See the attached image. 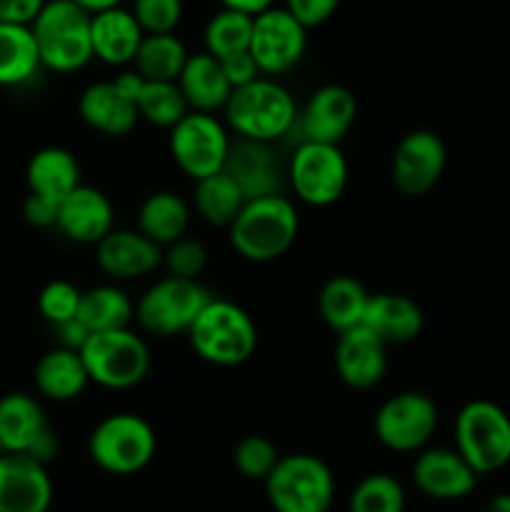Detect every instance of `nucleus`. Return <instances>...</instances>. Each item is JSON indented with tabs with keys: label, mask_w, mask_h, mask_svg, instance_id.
Masks as SVG:
<instances>
[{
	"label": "nucleus",
	"mask_w": 510,
	"mask_h": 512,
	"mask_svg": "<svg viewBox=\"0 0 510 512\" xmlns=\"http://www.w3.org/2000/svg\"><path fill=\"white\" fill-rule=\"evenodd\" d=\"M300 230L298 208L283 195L248 200L228 228L230 245L248 263H273L293 248Z\"/></svg>",
	"instance_id": "f257e3e1"
},
{
	"label": "nucleus",
	"mask_w": 510,
	"mask_h": 512,
	"mask_svg": "<svg viewBox=\"0 0 510 512\" xmlns=\"http://www.w3.org/2000/svg\"><path fill=\"white\" fill-rule=\"evenodd\" d=\"M90 20L93 15L75 0H45L30 23L43 68L53 73H78L93 60Z\"/></svg>",
	"instance_id": "f03ea898"
},
{
	"label": "nucleus",
	"mask_w": 510,
	"mask_h": 512,
	"mask_svg": "<svg viewBox=\"0 0 510 512\" xmlns=\"http://www.w3.org/2000/svg\"><path fill=\"white\" fill-rule=\"evenodd\" d=\"M195 355L215 368H238L258 348V328L248 310L230 300L213 298L188 330Z\"/></svg>",
	"instance_id": "7ed1b4c3"
},
{
	"label": "nucleus",
	"mask_w": 510,
	"mask_h": 512,
	"mask_svg": "<svg viewBox=\"0 0 510 512\" xmlns=\"http://www.w3.org/2000/svg\"><path fill=\"white\" fill-rule=\"evenodd\" d=\"M225 123L240 140L270 143L285 138L298 123V108L288 90L273 78H258L245 88L233 90L223 108Z\"/></svg>",
	"instance_id": "20e7f679"
},
{
	"label": "nucleus",
	"mask_w": 510,
	"mask_h": 512,
	"mask_svg": "<svg viewBox=\"0 0 510 512\" xmlns=\"http://www.w3.org/2000/svg\"><path fill=\"white\" fill-rule=\"evenodd\" d=\"M158 450L153 425L135 413L105 415L88 438V455L110 475H135L148 468Z\"/></svg>",
	"instance_id": "39448f33"
},
{
	"label": "nucleus",
	"mask_w": 510,
	"mask_h": 512,
	"mask_svg": "<svg viewBox=\"0 0 510 512\" xmlns=\"http://www.w3.org/2000/svg\"><path fill=\"white\" fill-rule=\"evenodd\" d=\"M265 495L275 512H328L335 498L333 470L310 453L283 455L265 480Z\"/></svg>",
	"instance_id": "423d86ee"
},
{
	"label": "nucleus",
	"mask_w": 510,
	"mask_h": 512,
	"mask_svg": "<svg viewBox=\"0 0 510 512\" xmlns=\"http://www.w3.org/2000/svg\"><path fill=\"white\" fill-rule=\"evenodd\" d=\"M455 450L475 475H488L510 463V418L490 400H470L455 418Z\"/></svg>",
	"instance_id": "0eeeda50"
},
{
	"label": "nucleus",
	"mask_w": 510,
	"mask_h": 512,
	"mask_svg": "<svg viewBox=\"0 0 510 512\" xmlns=\"http://www.w3.org/2000/svg\"><path fill=\"white\" fill-rule=\"evenodd\" d=\"M215 295L200 280L168 278L150 285L135 303V320L140 328L158 338H170L193 328L198 315Z\"/></svg>",
	"instance_id": "6e6552de"
},
{
	"label": "nucleus",
	"mask_w": 510,
	"mask_h": 512,
	"mask_svg": "<svg viewBox=\"0 0 510 512\" xmlns=\"http://www.w3.org/2000/svg\"><path fill=\"white\" fill-rule=\"evenodd\" d=\"M90 383L105 390H130L150 373V348L130 328L90 335L80 350Z\"/></svg>",
	"instance_id": "1a4fd4ad"
},
{
	"label": "nucleus",
	"mask_w": 510,
	"mask_h": 512,
	"mask_svg": "<svg viewBox=\"0 0 510 512\" xmlns=\"http://www.w3.org/2000/svg\"><path fill=\"white\" fill-rule=\"evenodd\" d=\"M290 188L310 208H328L348 188V160L340 145L300 143L288 163Z\"/></svg>",
	"instance_id": "9d476101"
},
{
	"label": "nucleus",
	"mask_w": 510,
	"mask_h": 512,
	"mask_svg": "<svg viewBox=\"0 0 510 512\" xmlns=\"http://www.w3.org/2000/svg\"><path fill=\"white\" fill-rule=\"evenodd\" d=\"M168 148L175 165L198 183V180L210 178V175L223 173L233 145H230L225 125L215 115L190 110L170 130Z\"/></svg>",
	"instance_id": "9b49d317"
},
{
	"label": "nucleus",
	"mask_w": 510,
	"mask_h": 512,
	"mask_svg": "<svg viewBox=\"0 0 510 512\" xmlns=\"http://www.w3.org/2000/svg\"><path fill=\"white\" fill-rule=\"evenodd\" d=\"M373 430L378 443L393 453H420L438 430V405L430 395L405 390L380 405Z\"/></svg>",
	"instance_id": "f8f14e48"
},
{
	"label": "nucleus",
	"mask_w": 510,
	"mask_h": 512,
	"mask_svg": "<svg viewBox=\"0 0 510 512\" xmlns=\"http://www.w3.org/2000/svg\"><path fill=\"white\" fill-rule=\"evenodd\" d=\"M0 453L30 455L43 465L58 455V435L33 395L8 393L0 398Z\"/></svg>",
	"instance_id": "ddd939ff"
},
{
	"label": "nucleus",
	"mask_w": 510,
	"mask_h": 512,
	"mask_svg": "<svg viewBox=\"0 0 510 512\" xmlns=\"http://www.w3.org/2000/svg\"><path fill=\"white\" fill-rule=\"evenodd\" d=\"M308 50V30L285 8H270L253 18L250 50L260 75L278 78L298 68Z\"/></svg>",
	"instance_id": "4468645a"
},
{
	"label": "nucleus",
	"mask_w": 510,
	"mask_h": 512,
	"mask_svg": "<svg viewBox=\"0 0 510 512\" xmlns=\"http://www.w3.org/2000/svg\"><path fill=\"white\" fill-rule=\"evenodd\" d=\"M445 163H448V150L438 133L410 130L395 145L390 178H393L395 190L405 198H420L440 183Z\"/></svg>",
	"instance_id": "2eb2a0df"
},
{
	"label": "nucleus",
	"mask_w": 510,
	"mask_h": 512,
	"mask_svg": "<svg viewBox=\"0 0 510 512\" xmlns=\"http://www.w3.org/2000/svg\"><path fill=\"white\" fill-rule=\"evenodd\" d=\"M358 118V100L345 85H323L315 90L300 113V143L340 145Z\"/></svg>",
	"instance_id": "dca6fc26"
},
{
	"label": "nucleus",
	"mask_w": 510,
	"mask_h": 512,
	"mask_svg": "<svg viewBox=\"0 0 510 512\" xmlns=\"http://www.w3.org/2000/svg\"><path fill=\"white\" fill-rule=\"evenodd\" d=\"M53 480L48 465L30 455L0 453V512H48Z\"/></svg>",
	"instance_id": "f3484780"
},
{
	"label": "nucleus",
	"mask_w": 510,
	"mask_h": 512,
	"mask_svg": "<svg viewBox=\"0 0 510 512\" xmlns=\"http://www.w3.org/2000/svg\"><path fill=\"white\" fill-rule=\"evenodd\" d=\"M333 363L335 373L348 388L373 390L388 373V345L368 328L358 325L338 335Z\"/></svg>",
	"instance_id": "a211bd4d"
},
{
	"label": "nucleus",
	"mask_w": 510,
	"mask_h": 512,
	"mask_svg": "<svg viewBox=\"0 0 510 512\" xmlns=\"http://www.w3.org/2000/svg\"><path fill=\"white\" fill-rule=\"evenodd\" d=\"M55 228L78 245L103 243L115 230L113 203L103 190L80 185L58 205Z\"/></svg>",
	"instance_id": "6ab92c4d"
},
{
	"label": "nucleus",
	"mask_w": 510,
	"mask_h": 512,
	"mask_svg": "<svg viewBox=\"0 0 510 512\" xmlns=\"http://www.w3.org/2000/svg\"><path fill=\"white\" fill-rule=\"evenodd\" d=\"M225 173L238 183L245 200L283 195L280 190H283V180L288 178L270 143H253V140H240L230 148Z\"/></svg>",
	"instance_id": "aec40b11"
},
{
	"label": "nucleus",
	"mask_w": 510,
	"mask_h": 512,
	"mask_svg": "<svg viewBox=\"0 0 510 512\" xmlns=\"http://www.w3.org/2000/svg\"><path fill=\"white\" fill-rule=\"evenodd\" d=\"M95 263L113 280L145 278L163 265V248L140 230H113L95 245Z\"/></svg>",
	"instance_id": "412c9836"
},
{
	"label": "nucleus",
	"mask_w": 510,
	"mask_h": 512,
	"mask_svg": "<svg viewBox=\"0 0 510 512\" xmlns=\"http://www.w3.org/2000/svg\"><path fill=\"white\" fill-rule=\"evenodd\" d=\"M415 488L433 500H460L473 493L478 475L460 458L458 450H420L413 463Z\"/></svg>",
	"instance_id": "4be33fe9"
},
{
	"label": "nucleus",
	"mask_w": 510,
	"mask_h": 512,
	"mask_svg": "<svg viewBox=\"0 0 510 512\" xmlns=\"http://www.w3.org/2000/svg\"><path fill=\"white\" fill-rule=\"evenodd\" d=\"M145 33L140 30L133 10L113 8L105 13L93 15L90 20V43H93V58L100 63L125 68L138 55Z\"/></svg>",
	"instance_id": "5701e85b"
},
{
	"label": "nucleus",
	"mask_w": 510,
	"mask_h": 512,
	"mask_svg": "<svg viewBox=\"0 0 510 512\" xmlns=\"http://www.w3.org/2000/svg\"><path fill=\"white\" fill-rule=\"evenodd\" d=\"M423 310L415 300L398 293L370 295L363 328L378 335L385 345H408L423 333Z\"/></svg>",
	"instance_id": "b1692460"
},
{
	"label": "nucleus",
	"mask_w": 510,
	"mask_h": 512,
	"mask_svg": "<svg viewBox=\"0 0 510 512\" xmlns=\"http://www.w3.org/2000/svg\"><path fill=\"white\" fill-rule=\"evenodd\" d=\"M78 113L88 128L108 138H123L138 125V108L125 95L118 93L113 80L93 83L80 93Z\"/></svg>",
	"instance_id": "393cba45"
},
{
	"label": "nucleus",
	"mask_w": 510,
	"mask_h": 512,
	"mask_svg": "<svg viewBox=\"0 0 510 512\" xmlns=\"http://www.w3.org/2000/svg\"><path fill=\"white\" fill-rule=\"evenodd\" d=\"M25 183L30 195H40L60 205L75 188L83 185L78 158L60 145L35 150L25 165Z\"/></svg>",
	"instance_id": "a878e982"
},
{
	"label": "nucleus",
	"mask_w": 510,
	"mask_h": 512,
	"mask_svg": "<svg viewBox=\"0 0 510 512\" xmlns=\"http://www.w3.org/2000/svg\"><path fill=\"white\" fill-rule=\"evenodd\" d=\"M178 88L193 113L208 115H215V110H223L233 95V88L223 73V65L208 53L190 55L178 78Z\"/></svg>",
	"instance_id": "bb28decb"
},
{
	"label": "nucleus",
	"mask_w": 510,
	"mask_h": 512,
	"mask_svg": "<svg viewBox=\"0 0 510 512\" xmlns=\"http://www.w3.org/2000/svg\"><path fill=\"white\" fill-rule=\"evenodd\" d=\"M33 380L35 390H38L45 400H53V403H70V400L83 395V390L88 388L90 383V375L88 370H85L80 353L68 348H53L38 360Z\"/></svg>",
	"instance_id": "cd10ccee"
},
{
	"label": "nucleus",
	"mask_w": 510,
	"mask_h": 512,
	"mask_svg": "<svg viewBox=\"0 0 510 512\" xmlns=\"http://www.w3.org/2000/svg\"><path fill=\"white\" fill-rule=\"evenodd\" d=\"M370 293L365 285L353 275H333L328 283L320 288L318 313L323 323L333 333H345L358 325H363L365 310H368Z\"/></svg>",
	"instance_id": "c85d7f7f"
},
{
	"label": "nucleus",
	"mask_w": 510,
	"mask_h": 512,
	"mask_svg": "<svg viewBox=\"0 0 510 512\" xmlns=\"http://www.w3.org/2000/svg\"><path fill=\"white\" fill-rule=\"evenodd\" d=\"M190 225V208L173 190H158L143 200L138 210V230L158 248L178 243L185 238Z\"/></svg>",
	"instance_id": "c756f323"
},
{
	"label": "nucleus",
	"mask_w": 510,
	"mask_h": 512,
	"mask_svg": "<svg viewBox=\"0 0 510 512\" xmlns=\"http://www.w3.org/2000/svg\"><path fill=\"white\" fill-rule=\"evenodd\" d=\"M43 68L30 25L0 23V88H18Z\"/></svg>",
	"instance_id": "7c9ffc66"
},
{
	"label": "nucleus",
	"mask_w": 510,
	"mask_h": 512,
	"mask_svg": "<svg viewBox=\"0 0 510 512\" xmlns=\"http://www.w3.org/2000/svg\"><path fill=\"white\" fill-rule=\"evenodd\" d=\"M78 320L90 330V335L125 330L135 320V303L118 285H98L83 293Z\"/></svg>",
	"instance_id": "2f4dec72"
},
{
	"label": "nucleus",
	"mask_w": 510,
	"mask_h": 512,
	"mask_svg": "<svg viewBox=\"0 0 510 512\" xmlns=\"http://www.w3.org/2000/svg\"><path fill=\"white\" fill-rule=\"evenodd\" d=\"M193 203L205 223L213 228H230L248 200L238 183L223 170V173H215L195 183Z\"/></svg>",
	"instance_id": "473e14b6"
},
{
	"label": "nucleus",
	"mask_w": 510,
	"mask_h": 512,
	"mask_svg": "<svg viewBox=\"0 0 510 512\" xmlns=\"http://www.w3.org/2000/svg\"><path fill=\"white\" fill-rule=\"evenodd\" d=\"M188 58L183 40L175 33L145 35L133 60V70H138L148 83H178Z\"/></svg>",
	"instance_id": "72a5a7b5"
},
{
	"label": "nucleus",
	"mask_w": 510,
	"mask_h": 512,
	"mask_svg": "<svg viewBox=\"0 0 510 512\" xmlns=\"http://www.w3.org/2000/svg\"><path fill=\"white\" fill-rule=\"evenodd\" d=\"M250 38H253V18L238 13V10L223 8L205 25V53L218 60H225L238 53H248Z\"/></svg>",
	"instance_id": "f704fd0d"
},
{
	"label": "nucleus",
	"mask_w": 510,
	"mask_h": 512,
	"mask_svg": "<svg viewBox=\"0 0 510 512\" xmlns=\"http://www.w3.org/2000/svg\"><path fill=\"white\" fill-rule=\"evenodd\" d=\"M135 108L140 120L163 130H173L190 113L178 83H148V80L140 90Z\"/></svg>",
	"instance_id": "c9c22d12"
},
{
	"label": "nucleus",
	"mask_w": 510,
	"mask_h": 512,
	"mask_svg": "<svg viewBox=\"0 0 510 512\" xmlns=\"http://www.w3.org/2000/svg\"><path fill=\"white\" fill-rule=\"evenodd\" d=\"M403 485L388 473L365 475L353 488L348 500V512H403Z\"/></svg>",
	"instance_id": "e433bc0d"
},
{
	"label": "nucleus",
	"mask_w": 510,
	"mask_h": 512,
	"mask_svg": "<svg viewBox=\"0 0 510 512\" xmlns=\"http://www.w3.org/2000/svg\"><path fill=\"white\" fill-rule=\"evenodd\" d=\"M280 458L283 455L265 435H245L233 448V465L245 480H263L265 483Z\"/></svg>",
	"instance_id": "4c0bfd02"
},
{
	"label": "nucleus",
	"mask_w": 510,
	"mask_h": 512,
	"mask_svg": "<svg viewBox=\"0 0 510 512\" xmlns=\"http://www.w3.org/2000/svg\"><path fill=\"white\" fill-rule=\"evenodd\" d=\"M83 290L75 288L68 280H53L38 295V310L50 325H65L78 318Z\"/></svg>",
	"instance_id": "58836bf2"
},
{
	"label": "nucleus",
	"mask_w": 510,
	"mask_h": 512,
	"mask_svg": "<svg viewBox=\"0 0 510 512\" xmlns=\"http://www.w3.org/2000/svg\"><path fill=\"white\" fill-rule=\"evenodd\" d=\"M133 15L145 35H170L183 20V0H135Z\"/></svg>",
	"instance_id": "ea45409f"
},
{
	"label": "nucleus",
	"mask_w": 510,
	"mask_h": 512,
	"mask_svg": "<svg viewBox=\"0 0 510 512\" xmlns=\"http://www.w3.org/2000/svg\"><path fill=\"white\" fill-rule=\"evenodd\" d=\"M163 265L168 268V275H173V278L198 280L205 265H208V253H205L203 243H198L195 238H180L178 243L165 248Z\"/></svg>",
	"instance_id": "a19ab883"
},
{
	"label": "nucleus",
	"mask_w": 510,
	"mask_h": 512,
	"mask_svg": "<svg viewBox=\"0 0 510 512\" xmlns=\"http://www.w3.org/2000/svg\"><path fill=\"white\" fill-rule=\"evenodd\" d=\"M340 0H285V10L303 25L305 30L318 28L338 10Z\"/></svg>",
	"instance_id": "79ce46f5"
},
{
	"label": "nucleus",
	"mask_w": 510,
	"mask_h": 512,
	"mask_svg": "<svg viewBox=\"0 0 510 512\" xmlns=\"http://www.w3.org/2000/svg\"><path fill=\"white\" fill-rule=\"evenodd\" d=\"M220 65H223V73H225V78H228L230 88L233 90L245 88V85H250L253 80L260 78V70H258V65H255L253 55L250 53L230 55V58L220 60Z\"/></svg>",
	"instance_id": "37998d69"
},
{
	"label": "nucleus",
	"mask_w": 510,
	"mask_h": 512,
	"mask_svg": "<svg viewBox=\"0 0 510 512\" xmlns=\"http://www.w3.org/2000/svg\"><path fill=\"white\" fill-rule=\"evenodd\" d=\"M23 218L25 223L33 225V228L48 230L58 225V203L48 198H40V195H30L23 203Z\"/></svg>",
	"instance_id": "c03bdc74"
},
{
	"label": "nucleus",
	"mask_w": 510,
	"mask_h": 512,
	"mask_svg": "<svg viewBox=\"0 0 510 512\" xmlns=\"http://www.w3.org/2000/svg\"><path fill=\"white\" fill-rule=\"evenodd\" d=\"M45 0H0V23H18L30 25Z\"/></svg>",
	"instance_id": "a18cd8bd"
},
{
	"label": "nucleus",
	"mask_w": 510,
	"mask_h": 512,
	"mask_svg": "<svg viewBox=\"0 0 510 512\" xmlns=\"http://www.w3.org/2000/svg\"><path fill=\"white\" fill-rule=\"evenodd\" d=\"M55 330H58V335H60V348L75 350V353H80L90 338V330L85 328L78 318L70 320V323H65V325H58Z\"/></svg>",
	"instance_id": "49530a36"
},
{
	"label": "nucleus",
	"mask_w": 510,
	"mask_h": 512,
	"mask_svg": "<svg viewBox=\"0 0 510 512\" xmlns=\"http://www.w3.org/2000/svg\"><path fill=\"white\" fill-rule=\"evenodd\" d=\"M113 85L118 88L120 95H125V98L130 100V103H138L140 90H143L145 80H143V75L138 73V70H123V73L115 75Z\"/></svg>",
	"instance_id": "de8ad7c7"
},
{
	"label": "nucleus",
	"mask_w": 510,
	"mask_h": 512,
	"mask_svg": "<svg viewBox=\"0 0 510 512\" xmlns=\"http://www.w3.org/2000/svg\"><path fill=\"white\" fill-rule=\"evenodd\" d=\"M220 3H223V8L238 10V13H245L250 15V18H255V15L273 8L275 0H220Z\"/></svg>",
	"instance_id": "09e8293b"
},
{
	"label": "nucleus",
	"mask_w": 510,
	"mask_h": 512,
	"mask_svg": "<svg viewBox=\"0 0 510 512\" xmlns=\"http://www.w3.org/2000/svg\"><path fill=\"white\" fill-rule=\"evenodd\" d=\"M75 3H78L83 10H88L90 15H98V13H105V10L120 8L123 0H75Z\"/></svg>",
	"instance_id": "8fccbe9b"
},
{
	"label": "nucleus",
	"mask_w": 510,
	"mask_h": 512,
	"mask_svg": "<svg viewBox=\"0 0 510 512\" xmlns=\"http://www.w3.org/2000/svg\"><path fill=\"white\" fill-rule=\"evenodd\" d=\"M483 512H510V495L508 493L495 495V498L485 505Z\"/></svg>",
	"instance_id": "3c124183"
}]
</instances>
